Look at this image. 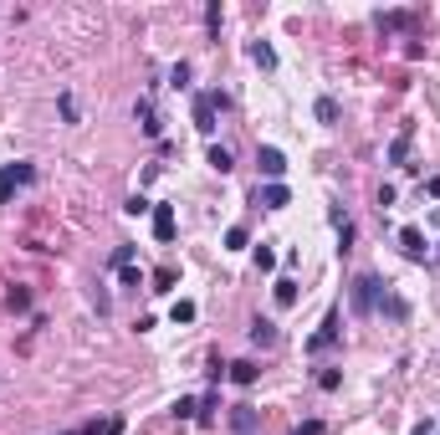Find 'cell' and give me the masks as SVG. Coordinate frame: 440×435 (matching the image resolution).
Segmentation results:
<instances>
[{
    "instance_id": "cell-2",
    "label": "cell",
    "mask_w": 440,
    "mask_h": 435,
    "mask_svg": "<svg viewBox=\"0 0 440 435\" xmlns=\"http://www.w3.org/2000/svg\"><path fill=\"white\" fill-rule=\"evenodd\" d=\"M338 323H343V318H338V308H333L328 318H322V328H318L313 338H307L302 348H307V353H328V348H333V344H338V338H343V328H338Z\"/></svg>"
},
{
    "instance_id": "cell-6",
    "label": "cell",
    "mask_w": 440,
    "mask_h": 435,
    "mask_svg": "<svg viewBox=\"0 0 440 435\" xmlns=\"http://www.w3.org/2000/svg\"><path fill=\"white\" fill-rule=\"evenodd\" d=\"M410 149H415V123H405V128L394 134V143H389V154H384V159L399 164V169H410Z\"/></svg>"
},
{
    "instance_id": "cell-1",
    "label": "cell",
    "mask_w": 440,
    "mask_h": 435,
    "mask_svg": "<svg viewBox=\"0 0 440 435\" xmlns=\"http://www.w3.org/2000/svg\"><path fill=\"white\" fill-rule=\"evenodd\" d=\"M379 302H384V282H379L374 272H358L354 282H348V308H354L358 318H369Z\"/></svg>"
},
{
    "instance_id": "cell-12",
    "label": "cell",
    "mask_w": 440,
    "mask_h": 435,
    "mask_svg": "<svg viewBox=\"0 0 440 435\" xmlns=\"http://www.w3.org/2000/svg\"><path fill=\"white\" fill-rule=\"evenodd\" d=\"M256 200H262L266 210H287V205H292V190H287V184H262V190H256Z\"/></svg>"
},
{
    "instance_id": "cell-15",
    "label": "cell",
    "mask_w": 440,
    "mask_h": 435,
    "mask_svg": "<svg viewBox=\"0 0 440 435\" xmlns=\"http://www.w3.org/2000/svg\"><path fill=\"white\" fill-rule=\"evenodd\" d=\"M384 31H399V26H415V10H379Z\"/></svg>"
},
{
    "instance_id": "cell-26",
    "label": "cell",
    "mask_w": 440,
    "mask_h": 435,
    "mask_svg": "<svg viewBox=\"0 0 440 435\" xmlns=\"http://www.w3.org/2000/svg\"><path fill=\"white\" fill-rule=\"evenodd\" d=\"M6 308L10 312H26V308H31V292H26V287H10V292H6Z\"/></svg>"
},
{
    "instance_id": "cell-20",
    "label": "cell",
    "mask_w": 440,
    "mask_h": 435,
    "mask_svg": "<svg viewBox=\"0 0 440 435\" xmlns=\"http://www.w3.org/2000/svg\"><path fill=\"white\" fill-rule=\"evenodd\" d=\"M251 256H256V272H277V246H271V241H262Z\"/></svg>"
},
{
    "instance_id": "cell-27",
    "label": "cell",
    "mask_w": 440,
    "mask_h": 435,
    "mask_svg": "<svg viewBox=\"0 0 440 435\" xmlns=\"http://www.w3.org/2000/svg\"><path fill=\"white\" fill-rule=\"evenodd\" d=\"M190 77H195V67H190V62H174V67H169V82H174L179 92L190 87Z\"/></svg>"
},
{
    "instance_id": "cell-28",
    "label": "cell",
    "mask_w": 440,
    "mask_h": 435,
    "mask_svg": "<svg viewBox=\"0 0 440 435\" xmlns=\"http://www.w3.org/2000/svg\"><path fill=\"white\" fill-rule=\"evenodd\" d=\"M169 318H174V323H195V302H190V297H179L174 308H169Z\"/></svg>"
},
{
    "instance_id": "cell-3",
    "label": "cell",
    "mask_w": 440,
    "mask_h": 435,
    "mask_svg": "<svg viewBox=\"0 0 440 435\" xmlns=\"http://www.w3.org/2000/svg\"><path fill=\"white\" fill-rule=\"evenodd\" d=\"M256 169H262L266 184H282V175H287V154L271 149V143H262V149H256Z\"/></svg>"
},
{
    "instance_id": "cell-16",
    "label": "cell",
    "mask_w": 440,
    "mask_h": 435,
    "mask_svg": "<svg viewBox=\"0 0 440 435\" xmlns=\"http://www.w3.org/2000/svg\"><path fill=\"white\" fill-rule=\"evenodd\" d=\"M210 169H215V175H230V169H236V159H230L226 143H210Z\"/></svg>"
},
{
    "instance_id": "cell-11",
    "label": "cell",
    "mask_w": 440,
    "mask_h": 435,
    "mask_svg": "<svg viewBox=\"0 0 440 435\" xmlns=\"http://www.w3.org/2000/svg\"><path fill=\"white\" fill-rule=\"evenodd\" d=\"M134 118L144 123V134H149V139H159V134H164L159 113H154V98H138V103H134Z\"/></svg>"
},
{
    "instance_id": "cell-22",
    "label": "cell",
    "mask_w": 440,
    "mask_h": 435,
    "mask_svg": "<svg viewBox=\"0 0 440 435\" xmlns=\"http://www.w3.org/2000/svg\"><path fill=\"white\" fill-rule=\"evenodd\" d=\"M313 113H318V123H338V103H333V98H318Z\"/></svg>"
},
{
    "instance_id": "cell-24",
    "label": "cell",
    "mask_w": 440,
    "mask_h": 435,
    "mask_svg": "<svg viewBox=\"0 0 440 435\" xmlns=\"http://www.w3.org/2000/svg\"><path fill=\"white\" fill-rule=\"evenodd\" d=\"M220 21H226V10H220V0H210V6H205V31L220 36Z\"/></svg>"
},
{
    "instance_id": "cell-29",
    "label": "cell",
    "mask_w": 440,
    "mask_h": 435,
    "mask_svg": "<svg viewBox=\"0 0 440 435\" xmlns=\"http://www.w3.org/2000/svg\"><path fill=\"white\" fill-rule=\"evenodd\" d=\"M113 267H118V272H123V267H134V246H128V241H123V246H113Z\"/></svg>"
},
{
    "instance_id": "cell-9",
    "label": "cell",
    "mask_w": 440,
    "mask_h": 435,
    "mask_svg": "<svg viewBox=\"0 0 440 435\" xmlns=\"http://www.w3.org/2000/svg\"><path fill=\"white\" fill-rule=\"evenodd\" d=\"M226 379L230 384H256V379H262V369H256V359H236V364H226Z\"/></svg>"
},
{
    "instance_id": "cell-23",
    "label": "cell",
    "mask_w": 440,
    "mask_h": 435,
    "mask_svg": "<svg viewBox=\"0 0 440 435\" xmlns=\"http://www.w3.org/2000/svg\"><path fill=\"white\" fill-rule=\"evenodd\" d=\"M318 389H322V394L343 389V369H322V374H318Z\"/></svg>"
},
{
    "instance_id": "cell-5",
    "label": "cell",
    "mask_w": 440,
    "mask_h": 435,
    "mask_svg": "<svg viewBox=\"0 0 440 435\" xmlns=\"http://www.w3.org/2000/svg\"><path fill=\"white\" fill-rule=\"evenodd\" d=\"M149 220H154V241H159V246H169V241H174V226H179V220H174V205H169V200H159Z\"/></svg>"
},
{
    "instance_id": "cell-13",
    "label": "cell",
    "mask_w": 440,
    "mask_h": 435,
    "mask_svg": "<svg viewBox=\"0 0 440 435\" xmlns=\"http://www.w3.org/2000/svg\"><path fill=\"white\" fill-rule=\"evenodd\" d=\"M277 323H271V318H251V344L256 348H277Z\"/></svg>"
},
{
    "instance_id": "cell-18",
    "label": "cell",
    "mask_w": 440,
    "mask_h": 435,
    "mask_svg": "<svg viewBox=\"0 0 440 435\" xmlns=\"http://www.w3.org/2000/svg\"><path fill=\"white\" fill-rule=\"evenodd\" d=\"M149 282H154V287H149V292H174V282H179V272H174V267H159V272H154V276H149Z\"/></svg>"
},
{
    "instance_id": "cell-7",
    "label": "cell",
    "mask_w": 440,
    "mask_h": 435,
    "mask_svg": "<svg viewBox=\"0 0 440 435\" xmlns=\"http://www.w3.org/2000/svg\"><path fill=\"white\" fill-rule=\"evenodd\" d=\"M399 251H405L410 261H425V256H430V246H425V231H420V226H399Z\"/></svg>"
},
{
    "instance_id": "cell-17",
    "label": "cell",
    "mask_w": 440,
    "mask_h": 435,
    "mask_svg": "<svg viewBox=\"0 0 440 435\" xmlns=\"http://www.w3.org/2000/svg\"><path fill=\"white\" fill-rule=\"evenodd\" d=\"M251 62H256L262 72H271V67H277V51H271V42H251Z\"/></svg>"
},
{
    "instance_id": "cell-21",
    "label": "cell",
    "mask_w": 440,
    "mask_h": 435,
    "mask_svg": "<svg viewBox=\"0 0 440 435\" xmlns=\"http://www.w3.org/2000/svg\"><path fill=\"white\" fill-rule=\"evenodd\" d=\"M169 415H174V420H200V400H190V394H185V400H174Z\"/></svg>"
},
{
    "instance_id": "cell-31",
    "label": "cell",
    "mask_w": 440,
    "mask_h": 435,
    "mask_svg": "<svg viewBox=\"0 0 440 435\" xmlns=\"http://www.w3.org/2000/svg\"><path fill=\"white\" fill-rule=\"evenodd\" d=\"M118 282H123V287H134V292H138V287H144V272H138V267H123V272H118Z\"/></svg>"
},
{
    "instance_id": "cell-8",
    "label": "cell",
    "mask_w": 440,
    "mask_h": 435,
    "mask_svg": "<svg viewBox=\"0 0 440 435\" xmlns=\"http://www.w3.org/2000/svg\"><path fill=\"white\" fill-rule=\"evenodd\" d=\"M215 92H200V98H195V128H200V134H215Z\"/></svg>"
},
{
    "instance_id": "cell-32",
    "label": "cell",
    "mask_w": 440,
    "mask_h": 435,
    "mask_svg": "<svg viewBox=\"0 0 440 435\" xmlns=\"http://www.w3.org/2000/svg\"><path fill=\"white\" fill-rule=\"evenodd\" d=\"M62 118H67V123H77V103H72V92H62Z\"/></svg>"
},
{
    "instance_id": "cell-14",
    "label": "cell",
    "mask_w": 440,
    "mask_h": 435,
    "mask_svg": "<svg viewBox=\"0 0 440 435\" xmlns=\"http://www.w3.org/2000/svg\"><path fill=\"white\" fill-rule=\"evenodd\" d=\"M271 297H277V308H292L297 302V282L292 276H277V282H271Z\"/></svg>"
},
{
    "instance_id": "cell-4",
    "label": "cell",
    "mask_w": 440,
    "mask_h": 435,
    "mask_svg": "<svg viewBox=\"0 0 440 435\" xmlns=\"http://www.w3.org/2000/svg\"><path fill=\"white\" fill-rule=\"evenodd\" d=\"M31 179H36V169L26 159L6 164V169H0V205H10V190H16V184H31Z\"/></svg>"
},
{
    "instance_id": "cell-10",
    "label": "cell",
    "mask_w": 440,
    "mask_h": 435,
    "mask_svg": "<svg viewBox=\"0 0 440 435\" xmlns=\"http://www.w3.org/2000/svg\"><path fill=\"white\" fill-rule=\"evenodd\" d=\"M256 425H262V410H256V405H236V410H230V430L236 435H251Z\"/></svg>"
},
{
    "instance_id": "cell-33",
    "label": "cell",
    "mask_w": 440,
    "mask_h": 435,
    "mask_svg": "<svg viewBox=\"0 0 440 435\" xmlns=\"http://www.w3.org/2000/svg\"><path fill=\"white\" fill-rule=\"evenodd\" d=\"M410 435H435V425H430V420H420V425L410 430Z\"/></svg>"
},
{
    "instance_id": "cell-34",
    "label": "cell",
    "mask_w": 440,
    "mask_h": 435,
    "mask_svg": "<svg viewBox=\"0 0 440 435\" xmlns=\"http://www.w3.org/2000/svg\"><path fill=\"white\" fill-rule=\"evenodd\" d=\"M435 256H440V251H435Z\"/></svg>"
},
{
    "instance_id": "cell-30",
    "label": "cell",
    "mask_w": 440,
    "mask_h": 435,
    "mask_svg": "<svg viewBox=\"0 0 440 435\" xmlns=\"http://www.w3.org/2000/svg\"><path fill=\"white\" fill-rule=\"evenodd\" d=\"M123 210H128V215H154V200H144V195H134V200H128Z\"/></svg>"
},
{
    "instance_id": "cell-25",
    "label": "cell",
    "mask_w": 440,
    "mask_h": 435,
    "mask_svg": "<svg viewBox=\"0 0 440 435\" xmlns=\"http://www.w3.org/2000/svg\"><path fill=\"white\" fill-rule=\"evenodd\" d=\"M246 241H251V231H246V226H230L226 231V251H246Z\"/></svg>"
},
{
    "instance_id": "cell-19",
    "label": "cell",
    "mask_w": 440,
    "mask_h": 435,
    "mask_svg": "<svg viewBox=\"0 0 440 435\" xmlns=\"http://www.w3.org/2000/svg\"><path fill=\"white\" fill-rule=\"evenodd\" d=\"M379 308L389 312V323H405V318H410V302H405V297H389V292H384V302H379Z\"/></svg>"
}]
</instances>
